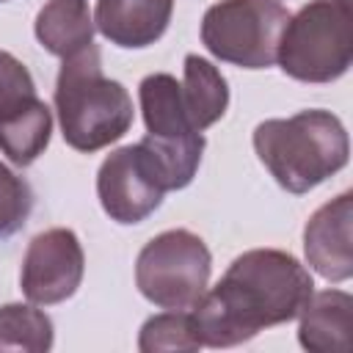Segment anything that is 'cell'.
I'll return each mask as SVG.
<instances>
[{
	"label": "cell",
	"instance_id": "cell-7",
	"mask_svg": "<svg viewBox=\"0 0 353 353\" xmlns=\"http://www.w3.org/2000/svg\"><path fill=\"white\" fill-rule=\"evenodd\" d=\"M85 254L72 229L55 226L28 243L19 287L30 303L52 306L72 298L83 281Z\"/></svg>",
	"mask_w": 353,
	"mask_h": 353
},
{
	"label": "cell",
	"instance_id": "cell-14",
	"mask_svg": "<svg viewBox=\"0 0 353 353\" xmlns=\"http://www.w3.org/2000/svg\"><path fill=\"white\" fill-rule=\"evenodd\" d=\"M179 91H182L188 119L196 130L212 127L226 113V105H229L226 77L218 72V66H212L201 55H193V52L185 55Z\"/></svg>",
	"mask_w": 353,
	"mask_h": 353
},
{
	"label": "cell",
	"instance_id": "cell-13",
	"mask_svg": "<svg viewBox=\"0 0 353 353\" xmlns=\"http://www.w3.org/2000/svg\"><path fill=\"white\" fill-rule=\"evenodd\" d=\"M33 30L39 44L58 58H72L94 44V17L85 0H47Z\"/></svg>",
	"mask_w": 353,
	"mask_h": 353
},
{
	"label": "cell",
	"instance_id": "cell-6",
	"mask_svg": "<svg viewBox=\"0 0 353 353\" xmlns=\"http://www.w3.org/2000/svg\"><path fill=\"white\" fill-rule=\"evenodd\" d=\"M287 19L290 14L279 0H221L204 11L201 44L218 61L268 69L276 63Z\"/></svg>",
	"mask_w": 353,
	"mask_h": 353
},
{
	"label": "cell",
	"instance_id": "cell-17",
	"mask_svg": "<svg viewBox=\"0 0 353 353\" xmlns=\"http://www.w3.org/2000/svg\"><path fill=\"white\" fill-rule=\"evenodd\" d=\"M201 339L196 334V323L190 309H168L163 314L149 317L138 334V350L160 353V350H199Z\"/></svg>",
	"mask_w": 353,
	"mask_h": 353
},
{
	"label": "cell",
	"instance_id": "cell-16",
	"mask_svg": "<svg viewBox=\"0 0 353 353\" xmlns=\"http://www.w3.org/2000/svg\"><path fill=\"white\" fill-rule=\"evenodd\" d=\"M52 320L30 303H6L0 306V353L3 350H28L44 353L52 347Z\"/></svg>",
	"mask_w": 353,
	"mask_h": 353
},
{
	"label": "cell",
	"instance_id": "cell-19",
	"mask_svg": "<svg viewBox=\"0 0 353 353\" xmlns=\"http://www.w3.org/2000/svg\"><path fill=\"white\" fill-rule=\"evenodd\" d=\"M30 210H33L30 185L0 163V237H11L14 232H19Z\"/></svg>",
	"mask_w": 353,
	"mask_h": 353
},
{
	"label": "cell",
	"instance_id": "cell-8",
	"mask_svg": "<svg viewBox=\"0 0 353 353\" xmlns=\"http://www.w3.org/2000/svg\"><path fill=\"white\" fill-rule=\"evenodd\" d=\"M97 196L102 210L116 223H141L160 204L165 190L160 188L152 165L138 143L110 152L97 174Z\"/></svg>",
	"mask_w": 353,
	"mask_h": 353
},
{
	"label": "cell",
	"instance_id": "cell-5",
	"mask_svg": "<svg viewBox=\"0 0 353 353\" xmlns=\"http://www.w3.org/2000/svg\"><path fill=\"white\" fill-rule=\"evenodd\" d=\"M212 256L204 240L188 229L152 237L135 259L138 292L160 309H193L207 292Z\"/></svg>",
	"mask_w": 353,
	"mask_h": 353
},
{
	"label": "cell",
	"instance_id": "cell-11",
	"mask_svg": "<svg viewBox=\"0 0 353 353\" xmlns=\"http://www.w3.org/2000/svg\"><path fill=\"white\" fill-rule=\"evenodd\" d=\"M298 339L312 353H347L353 339V298L342 290L312 292L301 309Z\"/></svg>",
	"mask_w": 353,
	"mask_h": 353
},
{
	"label": "cell",
	"instance_id": "cell-9",
	"mask_svg": "<svg viewBox=\"0 0 353 353\" xmlns=\"http://www.w3.org/2000/svg\"><path fill=\"white\" fill-rule=\"evenodd\" d=\"M350 223H353V193L350 190L325 201L306 221V229H303L306 262L325 281H347L353 276Z\"/></svg>",
	"mask_w": 353,
	"mask_h": 353
},
{
	"label": "cell",
	"instance_id": "cell-18",
	"mask_svg": "<svg viewBox=\"0 0 353 353\" xmlns=\"http://www.w3.org/2000/svg\"><path fill=\"white\" fill-rule=\"evenodd\" d=\"M33 102H39V97L28 66L11 52L0 50V124L28 110Z\"/></svg>",
	"mask_w": 353,
	"mask_h": 353
},
{
	"label": "cell",
	"instance_id": "cell-2",
	"mask_svg": "<svg viewBox=\"0 0 353 353\" xmlns=\"http://www.w3.org/2000/svg\"><path fill=\"white\" fill-rule=\"evenodd\" d=\"M254 149L270 176L287 193H309L347 165L345 124L331 110H301L290 119H268L254 130Z\"/></svg>",
	"mask_w": 353,
	"mask_h": 353
},
{
	"label": "cell",
	"instance_id": "cell-15",
	"mask_svg": "<svg viewBox=\"0 0 353 353\" xmlns=\"http://www.w3.org/2000/svg\"><path fill=\"white\" fill-rule=\"evenodd\" d=\"M52 135V113L39 99L28 110L0 124V152L14 165H30L44 154Z\"/></svg>",
	"mask_w": 353,
	"mask_h": 353
},
{
	"label": "cell",
	"instance_id": "cell-12",
	"mask_svg": "<svg viewBox=\"0 0 353 353\" xmlns=\"http://www.w3.org/2000/svg\"><path fill=\"white\" fill-rule=\"evenodd\" d=\"M138 99H141L146 135L160 138V141H176V143L204 138L201 130H196L188 119L176 77L165 72L143 77L138 85Z\"/></svg>",
	"mask_w": 353,
	"mask_h": 353
},
{
	"label": "cell",
	"instance_id": "cell-4",
	"mask_svg": "<svg viewBox=\"0 0 353 353\" xmlns=\"http://www.w3.org/2000/svg\"><path fill=\"white\" fill-rule=\"evenodd\" d=\"M350 3L312 0L287 19L276 52V63L287 77L301 83H331L350 69Z\"/></svg>",
	"mask_w": 353,
	"mask_h": 353
},
{
	"label": "cell",
	"instance_id": "cell-3",
	"mask_svg": "<svg viewBox=\"0 0 353 353\" xmlns=\"http://www.w3.org/2000/svg\"><path fill=\"white\" fill-rule=\"evenodd\" d=\"M55 110L63 141L77 152H99L132 127L130 91L102 74L99 47L63 58L55 83Z\"/></svg>",
	"mask_w": 353,
	"mask_h": 353
},
{
	"label": "cell",
	"instance_id": "cell-20",
	"mask_svg": "<svg viewBox=\"0 0 353 353\" xmlns=\"http://www.w3.org/2000/svg\"><path fill=\"white\" fill-rule=\"evenodd\" d=\"M0 3H6V0H0Z\"/></svg>",
	"mask_w": 353,
	"mask_h": 353
},
{
	"label": "cell",
	"instance_id": "cell-1",
	"mask_svg": "<svg viewBox=\"0 0 353 353\" xmlns=\"http://www.w3.org/2000/svg\"><path fill=\"white\" fill-rule=\"evenodd\" d=\"M312 292L314 281L292 254L254 248L229 265L190 314L201 345L232 347L254 339L262 328L295 320Z\"/></svg>",
	"mask_w": 353,
	"mask_h": 353
},
{
	"label": "cell",
	"instance_id": "cell-10",
	"mask_svg": "<svg viewBox=\"0 0 353 353\" xmlns=\"http://www.w3.org/2000/svg\"><path fill=\"white\" fill-rule=\"evenodd\" d=\"M174 14V0H97L94 28L116 47L141 50L154 44Z\"/></svg>",
	"mask_w": 353,
	"mask_h": 353
}]
</instances>
